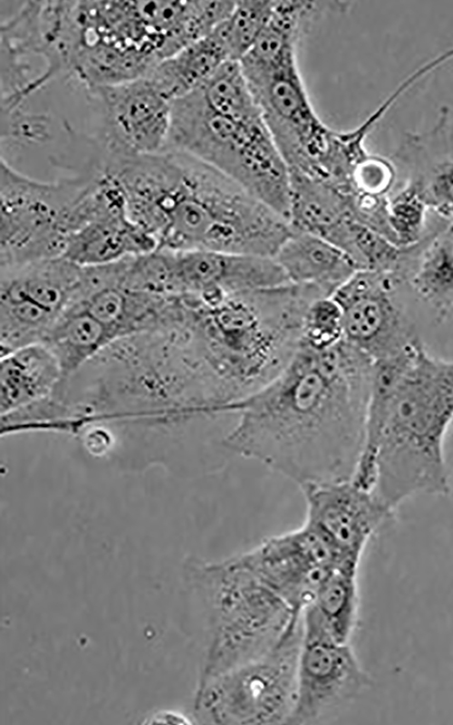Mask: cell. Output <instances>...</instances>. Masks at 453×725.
<instances>
[{
    "label": "cell",
    "instance_id": "obj_1",
    "mask_svg": "<svg viewBox=\"0 0 453 725\" xmlns=\"http://www.w3.org/2000/svg\"><path fill=\"white\" fill-rule=\"evenodd\" d=\"M372 360L345 339L300 343L269 383L229 406L227 451L296 483L352 479L362 450Z\"/></svg>",
    "mask_w": 453,
    "mask_h": 725
},
{
    "label": "cell",
    "instance_id": "obj_2",
    "mask_svg": "<svg viewBox=\"0 0 453 725\" xmlns=\"http://www.w3.org/2000/svg\"><path fill=\"white\" fill-rule=\"evenodd\" d=\"M453 422V360L422 342L372 362L362 450L352 481L392 513L450 491L445 440Z\"/></svg>",
    "mask_w": 453,
    "mask_h": 725
},
{
    "label": "cell",
    "instance_id": "obj_3",
    "mask_svg": "<svg viewBox=\"0 0 453 725\" xmlns=\"http://www.w3.org/2000/svg\"><path fill=\"white\" fill-rule=\"evenodd\" d=\"M107 173L130 218L157 248L274 256L291 232L286 219L186 153L161 150L122 160Z\"/></svg>",
    "mask_w": 453,
    "mask_h": 725
},
{
    "label": "cell",
    "instance_id": "obj_4",
    "mask_svg": "<svg viewBox=\"0 0 453 725\" xmlns=\"http://www.w3.org/2000/svg\"><path fill=\"white\" fill-rule=\"evenodd\" d=\"M320 297L316 288L292 284L182 297V322L220 413L282 372L301 343L308 306Z\"/></svg>",
    "mask_w": 453,
    "mask_h": 725
},
{
    "label": "cell",
    "instance_id": "obj_5",
    "mask_svg": "<svg viewBox=\"0 0 453 725\" xmlns=\"http://www.w3.org/2000/svg\"><path fill=\"white\" fill-rule=\"evenodd\" d=\"M53 51L60 78L83 90L146 77L170 55L149 1H61Z\"/></svg>",
    "mask_w": 453,
    "mask_h": 725
},
{
    "label": "cell",
    "instance_id": "obj_6",
    "mask_svg": "<svg viewBox=\"0 0 453 725\" xmlns=\"http://www.w3.org/2000/svg\"><path fill=\"white\" fill-rule=\"evenodd\" d=\"M186 575L207 618L198 682L266 653L302 619L303 614L259 580L240 555L219 561L191 559Z\"/></svg>",
    "mask_w": 453,
    "mask_h": 725
},
{
    "label": "cell",
    "instance_id": "obj_7",
    "mask_svg": "<svg viewBox=\"0 0 453 725\" xmlns=\"http://www.w3.org/2000/svg\"><path fill=\"white\" fill-rule=\"evenodd\" d=\"M162 150L186 153L207 163L287 220L289 169L261 114L218 111L196 90L171 102Z\"/></svg>",
    "mask_w": 453,
    "mask_h": 725
},
{
    "label": "cell",
    "instance_id": "obj_8",
    "mask_svg": "<svg viewBox=\"0 0 453 725\" xmlns=\"http://www.w3.org/2000/svg\"><path fill=\"white\" fill-rule=\"evenodd\" d=\"M98 175L75 172L42 181L0 167V269L63 256L81 218L84 197Z\"/></svg>",
    "mask_w": 453,
    "mask_h": 725
},
{
    "label": "cell",
    "instance_id": "obj_9",
    "mask_svg": "<svg viewBox=\"0 0 453 725\" xmlns=\"http://www.w3.org/2000/svg\"><path fill=\"white\" fill-rule=\"evenodd\" d=\"M301 621L262 656L198 682L196 723L289 724L297 693Z\"/></svg>",
    "mask_w": 453,
    "mask_h": 725
},
{
    "label": "cell",
    "instance_id": "obj_10",
    "mask_svg": "<svg viewBox=\"0 0 453 725\" xmlns=\"http://www.w3.org/2000/svg\"><path fill=\"white\" fill-rule=\"evenodd\" d=\"M239 63L289 171L314 175L329 150L334 130L323 122L311 103L297 53Z\"/></svg>",
    "mask_w": 453,
    "mask_h": 725
},
{
    "label": "cell",
    "instance_id": "obj_11",
    "mask_svg": "<svg viewBox=\"0 0 453 725\" xmlns=\"http://www.w3.org/2000/svg\"><path fill=\"white\" fill-rule=\"evenodd\" d=\"M90 111L88 160L98 170L114 162L161 151L171 102L147 78L84 90Z\"/></svg>",
    "mask_w": 453,
    "mask_h": 725
},
{
    "label": "cell",
    "instance_id": "obj_12",
    "mask_svg": "<svg viewBox=\"0 0 453 725\" xmlns=\"http://www.w3.org/2000/svg\"><path fill=\"white\" fill-rule=\"evenodd\" d=\"M83 272L63 256L1 269L0 355L43 343L76 301Z\"/></svg>",
    "mask_w": 453,
    "mask_h": 725
},
{
    "label": "cell",
    "instance_id": "obj_13",
    "mask_svg": "<svg viewBox=\"0 0 453 725\" xmlns=\"http://www.w3.org/2000/svg\"><path fill=\"white\" fill-rule=\"evenodd\" d=\"M332 297L342 311L344 339L372 361L420 341L414 311L425 305L394 272L359 270Z\"/></svg>",
    "mask_w": 453,
    "mask_h": 725
},
{
    "label": "cell",
    "instance_id": "obj_14",
    "mask_svg": "<svg viewBox=\"0 0 453 725\" xmlns=\"http://www.w3.org/2000/svg\"><path fill=\"white\" fill-rule=\"evenodd\" d=\"M297 693L289 724H311L360 696L371 684L350 643L334 638L309 608L302 616Z\"/></svg>",
    "mask_w": 453,
    "mask_h": 725
},
{
    "label": "cell",
    "instance_id": "obj_15",
    "mask_svg": "<svg viewBox=\"0 0 453 725\" xmlns=\"http://www.w3.org/2000/svg\"><path fill=\"white\" fill-rule=\"evenodd\" d=\"M252 572L296 613L308 607L324 578L341 561L305 525L273 536L240 554Z\"/></svg>",
    "mask_w": 453,
    "mask_h": 725
},
{
    "label": "cell",
    "instance_id": "obj_16",
    "mask_svg": "<svg viewBox=\"0 0 453 725\" xmlns=\"http://www.w3.org/2000/svg\"><path fill=\"white\" fill-rule=\"evenodd\" d=\"M301 489L306 506L303 524L333 549L341 564L360 566L369 542L393 513L352 479Z\"/></svg>",
    "mask_w": 453,
    "mask_h": 725
},
{
    "label": "cell",
    "instance_id": "obj_17",
    "mask_svg": "<svg viewBox=\"0 0 453 725\" xmlns=\"http://www.w3.org/2000/svg\"><path fill=\"white\" fill-rule=\"evenodd\" d=\"M161 250L168 296L208 297L289 284L273 256L211 250Z\"/></svg>",
    "mask_w": 453,
    "mask_h": 725
},
{
    "label": "cell",
    "instance_id": "obj_18",
    "mask_svg": "<svg viewBox=\"0 0 453 725\" xmlns=\"http://www.w3.org/2000/svg\"><path fill=\"white\" fill-rule=\"evenodd\" d=\"M157 247L154 238L130 218L117 183L103 173L89 194L83 220L70 237L63 256L91 266L143 255Z\"/></svg>",
    "mask_w": 453,
    "mask_h": 725
},
{
    "label": "cell",
    "instance_id": "obj_19",
    "mask_svg": "<svg viewBox=\"0 0 453 725\" xmlns=\"http://www.w3.org/2000/svg\"><path fill=\"white\" fill-rule=\"evenodd\" d=\"M390 159L399 182L412 185L431 212L453 223V108L441 107L429 129L405 134Z\"/></svg>",
    "mask_w": 453,
    "mask_h": 725
},
{
    "label": "cell",
    "instance_id": "obj_20",
    "mask_svg": "<svg viewBox=\"0 0 453 725\" xmlns=\"http://www.w3.org/2000/svg\"><path fill=\"white\" fill-rule=\"evenodd\" d=\"M273 257L289 284L316 288L325 296H332L359 271L332 242L292 228Z\"/></svg>",
    "mask_w": 453,
    "mask_h": 725
},
{
    "label": "cell",
    "instance_id": "obj_21",
    "mask_svg": "<svg viewBox=\"0 0 453 725\" xmlns=\"http://www.w3.org/2000/svg\"><path fill=\"white\" fill-rule=\"evenodd\" d=\"M63 380L58 359L43 343L0 356L1 416L47 399Z\"/></svg>",
    "mask_w": 453,
    "mask_h": 725
},
{
    "label": "cell",
    "instance_id": "obj_22",
    "mask_svg": "<svg viewBox=\"0 0 453 725\" xmlns=\"http://www.w3.org/2000/svg\"><path fill=\"white\" fill-rule=\"evenodd\" d=\"M407 281L437 320L453 310V223L438 216L416 244Z\"/></svg>",
    "mask_w": 453,
    "mask_h": 725
},
{
    "label": "cell",
    "instance_id": "obj_23",
    "mask_svg": "<svg viewBox=\"0 0 453 725\" xmlns=\"http://www.w3.org/2000/svg\"><path fill=\"white\" fill-rule=\"evenodd\" d=\"M289 175L287 221L292 229L332 242L349 220L356 218L352 194L297 171H289Z\"/></svg>",
    "mask_w": 453,
    "mask_h": 725
},
{
    "label": "cell",
    "instance_id": "obj_24",
    "mask_svg": "<svg viewBox=\"0 0 453 725\" xmlns=\"http://www.w3.org/2000/svg\"><path fill=\"white\" fill-rule=\"evenodd\" d=\"M229 60L216 29L164 59L146 76L170 102L198 89Z\"/></svg>",
    "mask_w": 453,
    "mask_h": 725
},
{
    "label": "cell",
    "instance_id": "obj_25",
    "mask_svg": "<svg viewBox=\"0 0 453 725\" xmlns=\"http://www.w3.org/2000/svg\"><path fill=\"white\" fill-rule=\"evenodd\" d=\"M113 342L99 321L83 308L73 305L43 343L54 353L66 379Z\"/></svg>",
    "mask_w": 453,
    "mask_h": 725
},
{
    "label": "cell",
    "instance_id": "obj_26",
    "mask_svg": "<svg viewBox=\"0 0 453 725\" xmlns=\"http://www.w3.org/2000/svg\"><path fill=\"white\" fill-rule=\"evenodd\" d=\"M359 566L339 564L320 585L312 604L306 607L337 640L350 643L359 619Z\"/></svg>",
    "mask_w": 453,
    "mask_h": 725
},
{
    "label": "cell",
    "instance_id": "obj_27",
    "mask_svg": "<svg viewBox=\"0 0 453 725\" xmlns=\"http://www.w3.org/2000/svg\"><path fill=\"white\" fill-rule=\"evenodd\" d=\"M275 2L236 1L229 16L216 28L229 60L239 62L253 47L272 14Z\"/></svg>",
    "mask_w": 453,
    "mask_h": 725
},
{
    "label": "cell",
    "instance_id": "obj_28",
    "mask_svg": "<svg viewBox=\"0 0 453 725\" xmlns=\"http://www.w3.org/2000/svg\"><path fill=\"white\" fill-rule=\"evenodd\" d=\"M389 197L388 225L392 241L408 246L420 241L430 229L429 208L410 184L400 182Z\"/></svg>",
    "mask_w": 453,
    "mask_h": 725
},
{
    "label": "cell",
    "instance_id": "obj_29",
    "mask_svg": "<svg viewBox=\"0 0 453 725\" xmlns=\"http://www.w3.org/2000/svg\"><path fill=\"white\" fill-rule=\"evenodd\" d=\"M343 339V315L338 303L332 296L313 301L304 316L301 343L327 348Z\"/></svg>",
    "mask_w": 453,
    "mask_h": 725
},
{
    "label": "cell",
    "instance_id": "obj_30",
    "mask_svg": "<svg viewBox=\"0 0 453 725\" xmlns=\"http://www.w3.org/2000/svg\"><path fill=\"white\" fill-rule=\"evenodd\" d=\"M50 119L18 107L1 111V139L16 143H42L50 138Z\"/></svg>",
    "mask_w": 453,
    "mask_h": 725
},
{
    "label": "cell",
    "instance_id": "obj_31",
    "mask_svg": "<svg viewBox=\"0 0 453 725\" xmlns=\"http://www.w3.org/2000/svg\"><path fill=\"white\" fill-rule=\"evenodd\" d=\"M143 723L191 724L196 723L187 715L176 710H160L149 717Z\"/></svg>",
    "mask_w": 453,
    "mask_h": 725
}]
</instances>
